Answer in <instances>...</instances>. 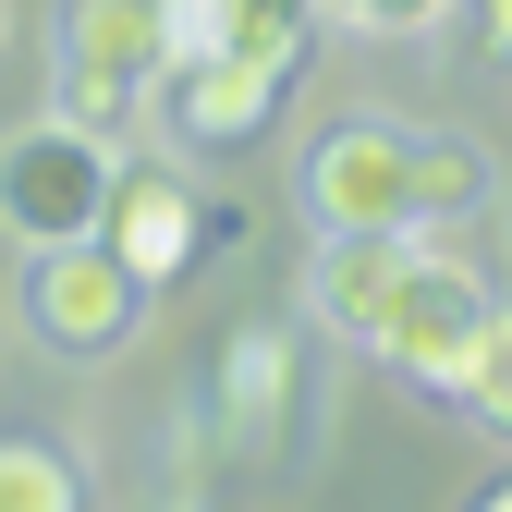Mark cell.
Masks as SVG:
<instances>
[{
    "instance_id": "cell-13",
    "label": "cell",
    "mask_w": 512,
    "mask_h": 512,
    "mask_svg": "<svg viewBox=\"0 0 512 512\" xmlns=\"http://www.w3.org/2000/svg\"><path fill=\"white\" fill-rule=\"evenodd\" d=\"M317 13L354 37H427V25H452V0H317Z\"/></svg>"
},
{
    "instance_id": "cell-1",
    "label": "cell",
    "mask_w": 512,
    "mask_h": 512,
    "mask_svg": "<svg viewBox=\"0 0 512 512\" xmlns=\"http://www.w3.org/2000/svg\"><path fill=\"white\" fill-rule=\"evenodd\" d=\"M110 171L122 159H110L98 122H74V110L13 122V135H0V232H13V244H74V232H98Z\"/></svg>"
},
{
    "instance_id": "cell-9",
    "label": "cell",
    "mask_w": 512,
    "mask_h": 512,
    "mask_svg": "<svg viewBox=\"0 0 512 512\" xmlns=\"http://www.w3.org/2000/svg\"><path fill=\"white\" fill-rule=\"evenodd\" d=\"M281 415H293V342L281 330H232L220 342V427H232V452L269 464L281 452Z\"/></svg>"
},
{
    "instance_id": "cell-3",
    "label": "cell",
    "mask_w": 512,
    "mask_h": 512,
    "mask_svg": "<svg viewBox=\"0 0 512 512\" xmlns=\"http://www.w3.org/2000/svg\"><path fill=\"white\" fill-rule=\"evenodd\" d=\"M171 74V13L159 0H74L61 13V110L74 122H135Z\"/></svg>"
},
{
    "instance_id": "cell-8",
    "label": "cell",
    "mask_w": 512,
    "mask_h": 512,
    "mask_svg": "<svg viewBox=\"0 0 512 512\" xmlns=\"http://www.w3.org/2000/svg\"><path fill=\"white\" fill-rule=\"evenodd\" d=\"M415 244H427V232H317V269H305L317 330L378 342V317H391V293H403V269H415Z\"/></svg>"
},
{
    "instance_id": "cell-5",
    "label": "cell",
    "mask_w": 512,
    "mask_h": 512,
    "mask_svg": "<svg viewBox=\"0 0 512 512\" xmlns=\"http://www.w3.org/2000/svg\"><path fill=\"white\" fill-rule=\"evenodd\" d=\"M476 330H488V281L464 269V256L415 244V269H403V293H391V317H378L366 354L391 378H415V391H452V366L476 354Z\"/></svg>"
},
{
    "instance_id": "cell-4",
    "label": "cell",
    "mask_w": 512,
    "mask_h": 512,
    "mask_svg": "<svg viewBox=\"0 0 512 512\" xmlns=\"http://www.w3.org/2000/svg\"><path fill=\"white\" fill-rule=\"evenodd\" d=\"M232 232V208L208 196L196 171H171V159H122L110 171V208H98V244L122 256V269H135L147 293H171L183 269H196V256Z\"/></svg>"
},
{
    "instance_id": "cell-11",
    "label": "cell",
    "mask_w": 512,
    "mask_h": 512,
    "mask_svg": "<svg viewBox=\"0 0 512 512\" xmlns=\"http://www.w3.org/2000/svg\"><path fill=\"white\" fill-rule=\"evenodd\" d=\"M452 403L488 427V439H512V305H488V330H476V354L452 366Z\"/></svg>"
},
{
    "instance_id": "cell-2",
    "label": "cell",
    "mask_w": 512,
    "mask_h": 512,
    "mask_svg": "<svg viewBox=\"0 0 512 512\" xmlns=\"http://www.w3.org/2000/svg\"><path fill=\"white\" fill-rule=\"evenodd\" d=\"M25 330H37L61 366H98V354H122V342L147 330V281L122 269L98 232H74V244H25Z\"/></svg>"
},
{
    "instance_id": "cell-10",
    "label": "cell",
    "mask_w": 512,
    "mask_h": 512,
    "mask_svg": "<svg viewBox=\"0 0 512 512\" xmlns=\"http://www.w3.org/2000/svg\"><path fill=\"white\" fill-rule=\"evenodd\" d=\"M500 196H488V147H464V135H415V232H464V220H488Z\"/></svg>"
},
{
    "instance_id": "cell-12",
    "label": "cell",
    "mask_w": 512,
    "mask_h": 512,
    "mask_svg": "<svg viewBox=\"0 0 512 512\" xmlns=\"http://www.w3.org/2000/svg\"><path fill=\"white\" fill-rule=\"evenodd\" d=\"M86 500V464L49 452V439H0V512H74Z\"/></svg>"
},
{
    "instance_id": "cell-7",
    "label": "cell",
    "mask_w": 512,
    "mask_h": 512,
    "mask_svg": "<svg viewBox=\"0 0 512 512\" xmlns=\"http://www.w3.org/2000/svg\"><path fill=\"white\" fill-rule=\"evenodd\" d=\"M281 61H244V49H183L171 74H159V98L147 110H171V135L183 147H256L269 135V110H281Z\"/></svg>"
},
{
    "instance_id": "cell-14",
    "label": "cell",
    "mask_w": 512,
    "mask_h": 512,
    "mask_svg": "<svg viewBox=\"0 0 512 512\" xmlns=\"http://www.w3.org/2000/svg\"><path fill=\"white\" fill-rule=\"evenodd\" d=\"M452 13H464V37H476L488 61H512V0H452Z\"/></svg>"
},
{
    "instance_id": "cell-6",
    "label": "cell",
    "mask_w": 512,
    "mask_h": 512,
    "mask_svg": "<svg viewBox=\"0 0 512 512\" xmlns=\"http://www.w3.org/2000/svg\"><path fill=\"white\" fill-rule=\"evenodd\" d=\"M317 232H415V135L403 122H330L305 147Z\"/></svg>"
}]
</instances>
